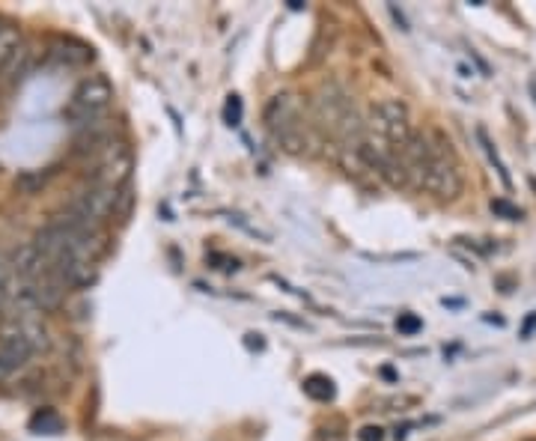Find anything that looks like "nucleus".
I'll list each match as a JSON object with an SVG mask.
<instances>
[{
	"label": "nucleus",
	"instance_id": "1",
	"mask_svg": "<svg viewBox=\"0 0 536 441\" xmlns=\"http://www.w3.org/2000/svg\"><path fill=\"white\" fill-rule=\"evenodd\" d=\"M268 135L274 138V144L289 152V155H304L310 147V126L304 123L301 114V102L295 93H277L271 96L263 111Z\"/></svg>",
	"mask_w": 536,
	"mask_h": 441
},
{
	"label": "nucleus",
	"instance_id": "2",
	"mask_svg": "<svg viewBox=\"0 0 536 441\" xmlns=\"http://www.w3.org/2000/svg\"><path fill=\"white\" fill-rule=\"evenodd\" d=\"M426 144H429V170H426L423 191H429L441 200H456L465 188V176H462L456 149L450 144V138L438 129L426 132Z\"/></svg>",
	"mask_w": 536,
	"mask_h": 441
},
{
	"label": "nucleus",
	"instance_id": "3",
	"mask_svg": "<svg viewBox=\"0 0 536 441\" xmlns=\"http://www.w3.org/2000/svg\"><path fill=\"white\" fill-rule=\"evenodd\" d=\"M358 114L349 90L340 81H325L310 99V120L316 129H322L331 141L340 135V129L349 123V117Z\"/></svg>",
	"mask_w": 536,
	"mask_h": 441
},
{
	"label": "nucleus",
	"instance_id": "4",
	"mask_svg": "<svg viewBox=\"0 0 536 441\" xmlns=\"http://www.w3.org/2000/svg\"><path fill=\"white\" fill-rule=\"evenodd\" d=\"M114 105V87L105 75H90L87 81L78 84V90L72 93V102L66 108V117L75 126H93L99 123L108 108Z\"/></svg>",
	"mask_w": 536,
	"mask_h": 441
},
{
	"label": "nucleus",
	"instance_id": "5",
	"mask_svg": "<svg viewBox=\"0 0 536 441\" xmlns=\"http://www.w3.org/2000/svg\"><path fill=\"white\" fill-rule=\"evenodd\" d=\"M33 355H36V349L30 346V340L12 322H6L0 331V382L21 373Z\"/></svg>",
	"mask_w": 536,
	"mask_h": 441
},
{
	"label": "nucleus",
	"instance_id": "6",
	"mask_svg": "<svg viewBox=\"0 0 536 441\" xmlns=\"http://www.w3.org/2000/svg\"><path fill=\"white\" fill-rule=\"evenodd\" d=\"M24 57H27V51H24L18 27L3 24L0 27V90L9 87L18 78V72L24 66Z\"/></svg>",
	"mask_w": 536,
	"mask_h": 441
},
{
	"label": "nucleus",
	"instance_id": "7",
	"mask_svg": "<svg viewBox=\"0 0 536 441\" xmlns=\"http://www.w3.org/2000/svg\"><path fill=\"white\" fill-rule=\"evenodd\" d=\"M15 263H12V257L0 248V310L3 307H9L12 301H15Z\"/></svg>",
	"mask_w": 536,
	"mask_h": 441
},
{
	"label": "nucleus",
	"instance_id": "8",
	"mask_svg": "<svg viewBox=\"0 0 536 441\" xmlns=\"http://www.w3.org/2000/svg\"><path fill=\"white\" fill-rule=\"evenodd\" d=\"M30 433H36V436H60L63 430H66V424H63V418L54 412V409H39L33 418H30Z\"/></svg>",
	"mask_w": 536,
	"mask_h": 441
},
{
	"label": "nucleus",
	"instance_id": "9",
	"mask_svg": "<svg viewBox=\"0 0 536 441\" xmlns=\"http://www.w3.org/2000/svg\"><path fill=\"white\" fill-rule=\"evenodd\" d=\"M477 141H480V147L486 152V158H489V164L498 170V179L504 182V188H513V179H510V170H507V164H504V158H501V152L495 149V144L489 141V135H486V129H477Z\"/></svg>",
	"mask_w": 536,
	"mask_h": 441
},
{
	"label": "nucleus",
	"instance_id": "10",
	"mask_svg": "<svg viewBox=\"0 0 536 441\" xmlns=\"http://www.w3.org/2000/svg\"><path fill=\"white\" fill-rule=\"evenodd\" d=\"M304 394H307L310 400L328 403V400H334V382H331L328 376H322V373H313V376L304 379Z\"/></svg>",
	"mask_w": 536,
	"mask_h": 441
},
{
	"label": "nucleus",
	"instance_id": "11",
	"mask_svg": "<svg viewBox=\"0 0 536 441\" xmlns=\"http://www.w3.org/2000/svg\"><path fill=\"white\" fill-rule=\"evenodd\" d=\"M54 57H60V60H66V63H87V60H93V48H87V45H75V42H66V45H60V48H54Z\"/></svg>",
	"mask_w": 536,
	"mask_h": 441
},
{
	"label": "nucleus",
	"instance_id": "12",
	"mask_svg": "<svg viewBox=\"0 0 536 441\" xmlns=\"http://www.w3.org/2000/svg\"><path fill=\"white\" fill-rule=\"evenodd\" d=\"M224 123H227L230 129L242 126V99H239L236 93L227 96V105H224Z\"/></svg>",
	"mask_w": 536,
	"mask_h": 441
},
{
	"label": "nucleus",
	"instance_id": "13",
	"mask_svg": "<svg viewBox=\"0 0 536 441\" xmlns=\"http://www.w3.org/2000/svg\"><path fill=\"white\" fill-rule=\"evenodd\" d=\"M492 212L495 215H501V218H507V221H522V209L519 206H513L510 200H492Z\"/></svg>",
	"mask_w": 536,
	"mask_h": 441
},
{
	"label": "nucleus",
	"instance_id": "14",
	"mask_svg": "<svg viewBox=\"0 0 536 441\" xmlns=\"http://www.w3.org/2000/svg\"><path fill=\"white\" fill-rule=\"evenodd\" d=\"M423 328V319L420 316H414V313H400V319H397V331L405 334V337H411V334H417Z\"/></svg>",
	"mask_w": 536,
	"mask_h": 441
},
{
	"label": "nucleus",
	"instance_id": "15",
	"mask_svg": "<svg viewBox=\"0 0 536 441\" xmlns=\"http://www.w3.org/2000/svg\"><path fill=\"white\" fill-rule=\"evenodd\" d=\"M358 439L361 441H382L385 439V430H382V427H364V430L358 433Z\"/></svg>",
	"mask_w": 536,
	"mask_h": 441
},
{
	"label": "nucleus",
	"instance_id": "16",
	"mask_svg": "<svg viewBox=\"0 0 536 441\" xmlns=\"http://www.w3.org/2000/svg\"><path fill=\"white\" fill-rule=\"evenodd\" d=\"M388 12L394 15V21L400 24V30H408V21H405V15H402V12H400V9H397V6H394V3L388 6Z\"/></svg>",
	"mask_w": 536,
	"mask_h": 441
},
{
	"label": "nucleus",
	"instance_id": "17",
	"mask_svg": "<svg viewBox=\"0 0 536 441\" xmlns=\"http://www.w3.org/2000/svg\"><path fill=\"white\" fill-rule=\"evenodd\" d=\"M534 328H536V316H531V319H528V325H525V337H528V334H531Z\"/></svg>",
	"mask_w": 536,
	"mask_h": 441
}]
</instances>
